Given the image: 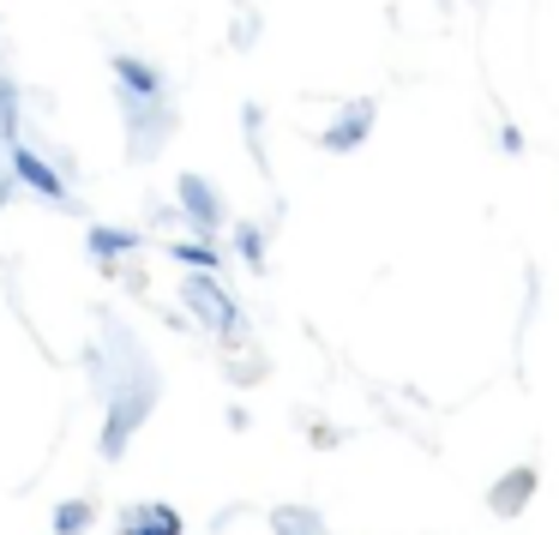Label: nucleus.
I'll use <instances>...</instances> for the list:
<instances>
[{
    "mask_svg": "<svg viewBox=\"0 0 559 535\" xmlns=\"http://www.w3.org/2000/svg\"><path fill=\"white\" fill-rule=\"evenodd\" d=\"M181 295H187V313H193L205 331H217L223 343H247V319H241V307H235V295L223 289V283L211 277V271H187Z\"/></svg>",
    "mask_w": 559,
    "mask_h": 535,
    "instance_id": "1",
    "label": "nucleus"
},
{
    "mask_svg": "<svg viewBox=\"0 0 559 535\" xmlns=\"http://www.w3.org/2000/svg\"><path fill=\"white\" fill-rule=\"evenodd\" d=\"M121 115H127V145H133V157H157V145L175 133V109L169 103H145V97H121Z\"/></svg>",
    "mask_w": 559,
    "mask_h": 535,
    "instance_id": "2",
    "label": "nucleus"
},
{
    "mask_svg": "<svg viewBox=\"0 0 559 535\" xmlns=\"http://www.w3.org/2000/svg\"><path fill=\"white\" fill-rule=\"evenodd\" d=\"M175 205H181V217L193 223L205 241L223 229V199H217V187H211L205 175H181V181H175Z\"/></svg>",
    "mask_w": 559,
    "mask_h": 535,
    "instance_id": "3",
    "label": "nucleus"
},
{
    "mask_svg": "<svg viewBox=\"0 0 559 535\" xmlns=\"http://www.w3.org/2000/svg\"><path fill=\"white\" fill-rule=\"evenodd\" d=\"M7 163H13L19 187H31V193H43L49 205H67V175L55 169V163L43 157L37 145H13V151H7Z\"/></svg>",
    "mask_w": 559,
    "mask_h": 535,
    "instance_id": "4",
    "label": "nucleus"
},
{
    "mask_svg": "<svg viewBox=\"0 0 559 535\" xmlns=\"http://www.w3.org/2000/svg\"><path fill=\"white\" fill-rule=\"evenodd\" d=\"M373 121H379V109H373L367 97H355V103H343L337 121H331L325 133H319V145H325V151H355V145H367Z\"/></svg>",
    "mask_w": 559,
    "mask_h": 535,
    "instance_id": "5",
    "label": "nucleus"
},
{
    "mask_svg": "<svg viewBox=\"0 0 559 535\" xmlns=\"http://www.w3.org/2000/svg\"><path fill=\"white\" fill-rule=\"evenodd\" d=\"M535 482H542V475H535L530 463H518V469H506L493 487H487V511H493V518H518V511L535 499Z\"/></svg>",
    "mask_w": 559,
    "mask_h": 535,
    "instance_id": "6",
    "label": "nucleus"
},
{
    "mask_svg": "<svg viewBox=\"0 0 559 535\" xmlns=\"http://www.w3.org/2000/svg\"><path fill=\"white\" fill-rule=\"evenodd\" d=\"M115 79H121V97H145V103H157L163 97V73L151 61H139V55H115Z\"/></svg>",
    "mask_w": 559,
    "mask_h": 535,
    "instance_id": "7",
    "label": "nucleus"
},
{
    "mask_svg": "<svg viewBox=\"0 0 559 535\" xmlns=\"http://www.w3.org/2000/svg\"><path fill=\"white\" fill-rule=\"evenodd\" d=\"M85 241H91V259H97L103 271H115L121 259H133V253H139V229H115V223H97V229H91Z\"/></svg>",
    "mask_w": 559,
    "mask_h": 535,
    "instance_id": "8",
    "label": "nucleus"
},
{
    "mask_svg": "<svg viewBox=\"0 0 559 535\" xmlns=\"http://www.w3.org/2000/svg\"><path fill=\"white\" fill-rule=\"evenodd\" d=\"M121 535H181V511L163 506V499H145L121 518Z\"/></svg>",
    "mask_w": 559,
    "mask_h": 535,
    "instance_id": "9",
    "label": "nucleus"
},
{
    "mask_svg": "<svg viewBox=\"0 0 559 535\" xmlns=\"http://www.w3.org/2000/svg\"><path fill=\"white\" fill-rule=\"evenodd\" d=\"M169 253H175V265H187V271H211V277L223 271V247H211L205 235H187V241H175Z\"/></svg>",
    "mask_w": 559,
    "mask_h": 535,
    "instance_id": "10",
    "label": "nucleus"
},
{
    "mask_svg": "<svg viewBox=\"0 0 559 535\" xmlns=\"http://www.w3.org/2000/svg\"><path fill=\"white\" fill-rule=\"evenodd\" d=\"M0 145L7 151L25 145V139H19V79L13 73H0Z\"/></svg>",
    "mask_w": 559,
    "mask_h": 535,
    "instance_id": "11",
    "label": "nucleus"
},
{
    "mask_svg": "<svg viewBox=\"0 0 559 535\" xmlns=\"http://www.w3.org/2000/svg\"><path fill=\"white\" fill-rule=\"evenodd\" d=\"M271 530L277 535H325V523H319V511H307V506H277L271 511Z\"/></svg>",
    "mask_w": 559,
    "mask_h": 535,
    "instance_id": "12",
    "label": "nucleus"
},
{
    "mask_svg": "<svg viewBox=\"0 0 559 535\" xmlns=\"http://www.w3.org/2000/svg\"><path fill=\"white\" fill-rule=\"evenodd\" d=\"M91 530V499H61L55 506V535H85Z\"/></svg>",
    "mask_w": 559,
    "mask_h": 535,
    "instance_id": "13",
    "label": "nucleus"
},
{
    "mask_svg": "<svg viewBox=\"0 0 559 535\" xmlns=\"http://www.w3.org/2000/svg\"><path fill=\"white\" fill-rule=\"evenodd\" d=\"M235 247H241V259L253 271H265V229L259 223H235Z\"/></svg>",
    "mask_w": 559,
    "mask_h": 535,
    "instance_id": "14",
    "label": "nucleus"
},
{
    "mask_svg": "<svg viewBox=\"0 0 559 535\" xmlns=\"http://www.w3.org/2000/svg\"><path fill=\"white\" fill-rule=\"evenodd\" d=\"M499 151H511V157H518V151H523V133H518V127H499Z\"/></svg>",
    "mask_w": 559,
    "mask_h": 535,
    "instance_id": "15",
    "label": "nucleus"
},
{
    "mask_svg": "<svg viewBox=\"0 0 559 535\" xmlns=\"http://www.w3.org/2000/svg\"><path fill=\"white\" fill-rule=\"evenodd\" d=\"M13 187H19V175H0V205L13 199Z\"/></svg>",
    "mask_w": 559,
    "mask_h": 535,
    "instance_id": "16",
    "label": "nucleus"
}]
</instances>
